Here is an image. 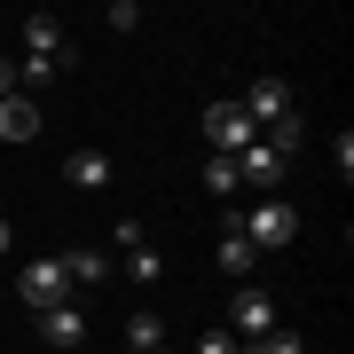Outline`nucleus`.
Segmentation results:
<instances>
[{
  "label": "nucleus",
  "instance_id": "nucleus-9",
  "mask_svg": "<svg viewBox=\"0 0 354 354\" xmlns=\"http://www.w3.org/2000/svg\"><path fill=\"white\" fill-rule=\"evenodd\" d=\"M55 260H64V276H71V291H79V299H87V291L111 276V252H95V244H71V252H55Z\"/></svg>",
  "mask_w": 354,
  "mask_h": 354
},
{
  "label": "nucleus",
  "instance_id": "nucleus-11",
  "mask_svg": "<svg viewBox=\"0 0 354 354\" xmlns=\"http://www.w3.org/2000/svg\"><path fill=\"white\" fill-rule=\"evenodd\" d=\"M283 165H291V158H283V150H276V142H268V134H260V142H252V150H244V158H236V181H260V189H276V174H283Z\"/></svg>",
  "mask_w": 354,
  "mask_h": 354
},
{
  "label": "nucleus",
  "instance_id": "nucleus-1",
  "mask_svg": "<svg viewBox=\"0 0 354 354\" xmlns=\"http://www.w3.org/2000/svg\"><path fill=\"white\" fill-rule=\"evenodd\" d=\"M236 228H244V244H252V252H283V244L299 236V213H291L283 197H260L252 213H236Z\"/></svg>",
  "mask_w": 354,
  "mask_h": 354
},
{
  "label": "nucleus",
  "instance_id": "nucleus-2",
  "mask_svg": "<svg viewBox=\"0 0 354 354\" xmlns=\"http://www.w3.org/2000/svg\"><path fill=\"white\" fill-rule=\"evenodd\" d=\"M16 299H24V315H39V307H64V299H79V291L64 276V260H24L16 268Z\"/></svg>",
  "mask_w": 354,
  "mask_h": 354
},
{
  "label": "nucleus",
  "instance_id": "nucleus-8",
  "mask_svg": "<svg viewBox=\"0 0 354 354\" xmlns=\"http://www.w3.org/2000/svg\"><path fill=\"white\" fill-rule=\"evenodd\" d=\"M118 252H127V276H134V283H158V276H165V260H158V244L142 236L134 221L118 228Z\"/></svg>",
  "mask_w": 354,
  "mask_h": 354
},
{
  "label": "nucleus",
  "instance_id": "nucleus-19",
  "mask_svg": "<svg viewBox=\"0 0 354 354\" xmlns=\"http://www.w3.org/2000/svg\"><path fill=\"white\" fill-rule=\"evenodd\" d=\"M8 95H16V64L0 55V102H8Z\"/></svg>",
  "mask_w": 354,
  "mask_h": 354
},
{
  "label": "nucleus",
  "instance_id": "nucleus-17",
  "mask_svg": "<svg viewBox=\"0 0 354 354\" xmlns=\"http://www.w3.org/2000/svg\"><path fill=\"white\" fill-rule=\"evenodd\" d=\"M102 24H111V32H134V24H142V8H134V0H111V16H102Z\"/></svg>",
  "mask_w": 354,
  "mask_h": 354
},
{
  "label": "nucleus",
  "instance_id": "nucleus-7",
  "mask_svg": "<svg viewBox=\"0 0 354 354\" xmlns=\"http://www.w3.org/2000/svg\"><path fill=\"white\" fill-rule=\"evenodd\" d=\"M24 55H48V64H71L64 16H24Z\"/></svg>",
  "mask_w": 354,
  "mask_h": 354
},
{
  "label": "nucleus",
  "instance_id": "nucleus-20",
  "mask_svg": "<svg viewBox=\"0 0 354 354\" xmlns=\"http://www.w3.org/2000/svg\"><path fill=\"white\" fill-rule=\"evenodd\" d=\"M0 260H8V221H0Z\"/></svg>",
  "mask_w": 354,
  "mask_h": 354
},
{
  "label": "nucleus",
  "instance_id": "nucleus-16",
  "mask_svg": "<svg viewBox=\"0 0 354 354\" xmlns=\"http://www.w3.org/2000/svg\"><path fill=\"white\" fill-rule=\"evenodd\" d=\"M205 189H213V197H236L244 189V181H236V158H213V165H205Z\"/></svg>",
  "mask_w": 354,
  "mask_h": 354
},
{
  "label": "nucleus",
  "instance_id": "nucleus-12",
  "mask_svg": "<svg viewBox=\"0 0 354 354\" xmlns=\"http://www.w3.org/2000/svg\"><path fill=\"white\" fill-rule=\"evenodd\" d=\"M64 181H71V189H111L118 165L102 158V150H71V158H64Z\"/></svg>",
  "mask_w": 354,
  "mask_h": 354
},
{
  "label": "nucleus",
  "instance_id": "nucleus-3",
  "mask_svg": "<svg viewBox=\"0 0 354 354\" xmlns=\"http://www.w3.org/2000/svg\"><path fill=\"white\" fill-rule=\"evenodd\" d=\"M205 142H213V158H244L260 142V127L236 111V102H205Z\"/></svg>",
  "mask_w": 354,
  "mask_h": 354
},
{
  "label": "nucleus",
  "instance_id": "nucleus-13",
  "mask_svg": "<svg viewBox=\"0 0 354 354\" xmlns=\"http://www.w3.org/2000/svg\"><path fill=\"white\" fill-rule=\"evenodd\" d=\"M32 134H39V111L24 95H8V102H0V142H32Z\"/></svg>",
  "mask_w": 354,
  "mask_h": 354
},
{
  "label": "nucleus",
  "instance_id": "nucleus-14",
  "mask_svg": "<svg viewBox=\"0 0 354 354\" xmlns=\"http://www.w3.org/2000/svg\"><path fill=\"white\" fill-rule=\"evenodd\" d=\"M150 346H165V323L142 307V315H127V354H150Z\"/></svg>",
  "mask_w": 354,
  "mask_h": 354
},
{
  "label": "nucleus",
  "instance_id": "nucleus-10",
  "mask_svg": "<svg viewBox=\"0 0 354 354\" xmlns=\"http://www.w3.org/2000/svg\"><path fill=\"white\" fill-rule=\"evenodd\" d=\"M221 276H236V283H252V268H260V252L244 244V228H236V213H228V228H221Z\"/></svg>",
  "mask_w": 354,
  "mask_h": 354
},
{
  "label": "nucleus",
  "instance_id": "nucleus-18",
  "mask_svg": "<svg viewBox=\"0 0 354 354\" xmlns=\"http://www.w3.org/2000/svg\"><path fill=\"white\" fill-rule=\"evenodd\" d=\"M189 354H236V339H228V330H221V323H213V330H205V339H197V346H189Z\"/></svg>",
  "mask_w": 354,
  "mask_h": 354
},
{
  "label": "nucleus",
  "instance_id": "nucleus-4",
  "mask_svg": "<svg viewBox=\"0 0 354 354\" xmlns=\"http://www.w3.org/2000/svg\"><path fill=\"white\" fill-rule=\"evenodd\" d=\"M276 330V299H268L260 283H236V299H228V339H268Z\"/></svg>",
  "mask_w": 354,
  "mask_h": 354
},
{
  "label": "nucleus",
  "instance_id": "nucleus-5",
  "mask_svg": "<svg viewBox=\"0 0 354 354\" xmlns=\"http://www.w3.org/2000/svg\"><path fill=\"white\" fill-rule=\"evenodd\" d=\"M236 111L268 134V127H283V118H291V87H283V79H252V95H244Z\"/></svg>",
  "mask_w": 354,
  "mask_h": 354
},
{
  "label": "nucleus",
  "instance_id": "nucleus-21",
  "mask_svg": "<svg viewBox=\"0 0 354 354\" xmlns=\"http://www.w3.org/2000/svg\"><path fill=\"white\" fill-rule=\"evenodd\" d=\"M150 354H165V346H150Z\"/></svg>",
  "mask_w": 354,
  "mask_h": 354
},
{
  "label": "nucleus",
  "instance_id": "nucleus-6",
  "mask_svg": "<svg viewBox=\"0 0 354 354\" xmlns=\"http://www.w3.org/2000/svg\"><path fill=\"white\" fill-rule=\"evenodd\" d=\"M39 339L48 346H79V330H87V299H64V307H39Z\"/></svg>",
  "mask_w": 354,
  "mask_h": 354
},
{
  "label": "nucleus",
  "instance_id": "nucleus-15",
  "mask_svg": "<svg viewBox=\"0 0 354 354\" xmlns=\"http://www.w3.org/2000/svg\"><path fill=\"white\" fill-rule=\"evenodd\" d=\"M236 354H307V339L299 330H268V339H244Z\"/></svg>",
  "mask_w": 354,
  "mask_h": 354
}]
</instances>
